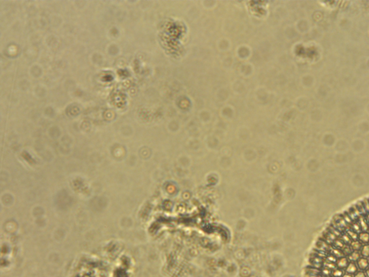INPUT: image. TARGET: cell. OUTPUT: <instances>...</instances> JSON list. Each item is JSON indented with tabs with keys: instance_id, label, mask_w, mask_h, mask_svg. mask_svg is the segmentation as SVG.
Listing matches in <instances>:
<instances>
[{
	"instance_id": "6da1fadb",
	"label": "cell",
	"mask_w": 369,
	"mask_h": 277,
	"mask_svg": "<svg viewBox=\"0 0 369 277\" xmlns=\"http://www.w3.org/2000/svg\"><path fill=\"white\" fill-rule=\"evenodd\" d=\"M350 263V261L348 259V258L346 256L342 257L340 258V259H337V262H336V266L337 267L339 268V269H345L347 267V266L349 265Z\"/></svg>"
},
{
	"instance_id": "7a4b0ae2",
	"label": "cell",
	"mask_w": 369,
	"mask_h": 277,
	"mask_svg": "<svg viewBox=\"0 0 369 277\" xmlns=\"http://www.w3.org/2000/svg\"><path fill=\"white\" fill-rule=\"evenodd\" d=\"M357 266H358V268H359L360 270H361V271L367 270L368 269V268L369 267V260L368 259H366V258L361 257L357 261Z\"/></svg>"
},
{
	"instance_id": "3957f363",
	"label": "cell",
	"mask_w": 369,
	"mask_h": 277,
	"mask_svg": "<svg viewBox=\"0 0 369 277\" xmlns=\"http://www.w3.org/2000/svg\"><path fill=\"white\" fill-rule=\"evenodd\" d=\"M345 271H346L347 274L351 275L355 274L356 273L358 272V268L357 264L353 263V262H350L349 265L345 268Z\"/></svg>"
},
{
	"instance_id": "277c9868",
	"label": "cell",
	"mask_w": 369,
	"mask_h": 277,
	"mask_svg": "<svg viewBox=\"0 0 369 277\" xmlns=\"http://www.w3.org/2000/svg\"><path fill=\"white\" fill-rule=\"evenodd\" d=\"M358 240L363 245L368 244L369 243V232H361L358 234Z\"/></svg>"
},
{
	"instance_id": "5b68a950",
	"label": "cell",
	"mask_w": 369,
	"mask_h": 277,
	"mask_svg": "<svg viewBox=\"0 0 369 277\" xmlns=\"http://www.w3.org/2000/svg\"><path fill=\"white\" fill-rule=\"evenodd\" d=\"M358 223H359V224H360L362 232H368L369 224L368 223V222L366 221V217H360L359 220H358Z\"/></svg>"
},
{
	"instance_id": "8992f818",
	"label": "cell",
	"mask_w": 369,
	"mask_h": 277,
	"mask_svg": "<svg viewBox=\"0 0 369 277\" xmlns=\"http://www.w3.org/2000/svg\"><path fill=\"white\" fill-rule=\"evenodd\" d=\"M361 257H362V255H361V253H360V251H353L351 253V255L347 256L349 261L351 262H353V263L357 262Z\"/></svg>"
},
{
	"instance_id": "52a82bcc",
	"label": "cell",
	"mask_w": 369,
	"mask_h": 277,
	"mask_svg": "<svg viewBox=\"0 0 369 277\" xmlns=\"http://www.w3.org/2000/svg\"><path fill=\"white\" fill-rule=\"evenodd\" d=\"M330 254H332V255H334L335 258H337V259H340V258L344 257V254H343L342 250L338 249V248H335V247H332L330 250Z\"/></svg>"
},
{
	"instance_id": "ba28073f",
	"label": "cell",
	"mask_w": 369,
	"mask_h": 277,
	"mask_svg": "<svg viewBox=\"0 0 369 277\" xmlns=\"http://www.w3.org/2000/svg\"><path fill=\"white\" fill-rule=\"evenodd\" d=\"M350 245H351V248L353 249V251H360H360H361V249L363 247V245L362 243L358 240L352 241L351 244Z\"/></svg>"
},
{
	"instance_id": "9c48e42d",
	"label": "cell",
	"mask_w": 369,
	"mask_h": 277,
	"mask_svg": "<svg viewBox=\"0 0 369 277\" xmlns=\"http://www.w3.org/2000/svg\"><path fill=\"white\" fill-rule=\"evenodd\" d=\"M362 257L369 259V243L368 244H365L363 245V247L360 251Z\"/></svg>"
},
{
	"instance_id": "30bf717a",
	"label": "cell",
	"mask_w": 369,
	"mask_h": 277,
	"mask_svg": "<svg viewBox=\"0 0 369 277\" xmlns=\"http://www.w3.org/2000/svg\"><path fill=\"white\" fill-rule=\"evenodd\" d=\"M339 239H340V240H342L343 243H344L345 245H351V243H352V241H353V240H351V238H350L348 235H347L346 233V232H345V233L342 234V235L340 236V238H339Z\"/></svg>"
},
{
	"instance_id": "8fae6325",
	"label": "cell",
	"mask_w": 369,
	"mask_h": 277,
	"mask_svg": "<svg viewBox=\"0 0 369 277\" xmlns=\"http://www.w3.org/2000/svg\"><path fill=\"white\" fill-rule=\"evenodd\" d=\"M332 245H333V247H335V248H338L340 250H342L345 245L344 244V243H343L339 238H337V240H335L334 242H333Z\"/></svg>"
},
{
	"instance_id": "7c38bea8",
	"label": "cell",
	"mask_w": 369,
	"mask_h": 277,
	"mask_svg": "<svg viewBox=\"0 0 369 277\" xmlns=\"http://www.w3.org/2000/svg\"><path fill=\"white\" fill-rule=\"evenodd\" d=\"M346 233L348 235L349 237L351 238V240L353 241L358 240V234L357 232H354L353 230H352L351 228L346 230Z\"/></svg>"
},
{
	"instance_id": "4fadbf2b",
	"label": "cell",
	"mask_w": 369,
	"mask_h": 277,
	"mask_svg": "<svg viewBox=\"0 0 369 277\" xmlns=\"http://www.w3.org/2000/svg\"><path fill=\"white\" fill-rule=\"evenodd\" d=\"M323 267L328 268V269L332 271L337 268L336 264H335V263H332V262H329L327 261H324V263H323Z\"/></svg>"
},
{
	"instance_id": "5bb4252c",
	"label": "cell",
	"mask_w": 369,
	"mask_h": 277,
	"mask_svg": "<svg viewBox=\"0 0 369 277\" xmlns=\"http://www.w3.org/2000/svg\"><path fill=\"white\" fill-rule=\"evenodd\" d=\"M351 229L352 230H353L354 232H357L358 234H359V233H360V232H362L361 228H360V226L359 223H358V222H353V223L351 224Z\"/></svg>"
},
{
	"instance_id": "9a60e30c",
	"label": "cell",
	"mask_w": 369,
	"mask_h": 277,
	"mask_svg": "<svg viewBox=\"0 0 369 277\" xmlns=\"http://www.w3.org/2000/svg\"><path fill=\"white\" fill-rule=\"evenodd\" d=\"M342 251H343V254H344V255H345V256L347 257V256H348V255H351V253H352V252H353V249L351 248V245H345V246H344V247H343V248L342 249Z\"/></svg>"
},
{
	"instance_id": "2e32d148",
	"label": "cell",
	"mask_w": 369,
	"mask_h": 277,
	"mask_svg": "<svg viewBox=\"0 0 369 277\" xmlns=\"http://www.w3.org/2000/svg\"><path fill=\"white\" fill-rule=\"evenodd\" d=\"M332 275L334 277H343V275H344V273H343V271L342 269L337 268L336 269L333 271Z\"/></svg>"
},
{
	"instance_id": "e0dca14e",
	"label": "cell",
	"mask_w": 369,
	"mask_h": 277,
	"mask_svg": "<svg viewBox=\"0 0 369 277\" xmlns=\"http://www.w3.org/2000/svg\"><path fill=\"white\" fill-rule=\"evenodd\" d=\"M342 217H343V219H345V221L347 222V224H348V225H349L350 227H351V224L353 223V222L352 221V219H351V217H349V215H347V212L343 213V215H342Z\"/></svg>"
},
{
	"instance_id": "ac0fdd59",
	"label": "cell",
	"mask_w": 369,
	"mask_h": 277,
	"mask_svg": "<svg viewBox=\"0 0 369 277\" xmlns=\"http://www.w3.org/2000/svg\"><path fill=\"white\" fill-rule=\"evenodd\" d=\"M321 274L322 275V276H331V275H332V271L328 269V268H327L323 267V269L322 270Z\"/></svg>"
},
{
	"instance_id": "d6986e66",
	"label": "cell",
	"mask_w": 369,
	"mask_h": 277,
	"mask_svg": "<svg viewBox=\"0 0 369 277\" xmlns=\"http://www.w3.org/2000/svg\"><path fill=\"white\" fill-rule=\"evenodd\" d=\"M337 258H335L334 255H332V254H330V253L329 254V255L327 254V257L325 259V261H329V262H332V263H335L337 262Z\"/></svg>"
},
{
	"instance_id": "ffe728a7",
	"label": "cell",
	"mask_w": 369,
	"mask_h": 277,
	"mask_svg": "<svg viewBox=\"0 0 369 277\" xmlns=\"http://www.w3.org/2000/svg\"><path fill=\"white\" fill-rule=\"evenodd\" d=\"M363 206L365 207V209H366L367 214L369 213V199H365V200L363 201Z\"/></svg>"
},
{
	"instance_id": "44dd1931",
	"label": "cell",
	"mask_w": 369,
	"mask_h": 277,
	"mask_svg": "<svg viewBox=\"0 0 369 277\" xmlns=\"http://www.w3.org/2000/svg\"><path fill=\"white\" fill-rule=\"evenodd\" d=\"M354 277H366V275L363 271H358L356 273Z\"/></svg>"
},
{
	"instance_id": "7402d4cb",
	"label": "cell",
	"mask_w": 369,
	"mask_h": 277,
	"mask_svg": "<svg viewBox=\"0 0 369 277\" xmlns=\"http://www.w3.org/2000/svg\"><path fill=\"white\" fill-rule=\"evenodd\" d=\"M343 277H353V276H352L351 274H345L343 275Z\"/></svg>"
},
{
	"instance_id": "603a6c76",
	"label": "cell",
	"mask_w": 369,
	"mask_h": 277,
	"mask_svg": "<svg viewBox=\"0 0 369 277\" xmlns=\"http://www.w3.org/2000/svg\"><path fill=\"white\" fill-rule=\"evenodd\" d=\"M366 221L368 222V223L369 224V213L367 214V215H366Z\"/></svg>"
},
{
	"instance_id": "cb8c5ba5",
	"label": "cell",
	"mask_w": 369,
	"mask_h": 277,
	"mask_svg": "<svg viewBox=\"0 0 369 277\" xmlns=\"http://www.w3.org/2000/svg\"><path fill=\"white\" fill-rule=\"evenodd\" d=\"M366 277H369V267L368 268V269L366 270Z\"/></svg>"
},
{
	"instance_id": "d4e9b609",
	"label": "cell",
	"mask_w": 369,
	"mask_h": 277,
	"mask_svg": "<svg viewBox=\"0 0 369 277\" xmlns=\"http://www.w3.org/2000/svg\"><path fill=\"white\" fill-rule=\"evenodd\" d=\"M322 277H332L331 276H322Z\"/></svg>"
},
{
	"instance_id": "484cf974",
	"label": "cell",
	"mask_w": 369,
	"mask_h": 277,
	"mask_svg": "<svg viewBox=\"0 0 369 277\" xmlns=\"http://www.w3.org/2000/svg\"><path fill=\"white\" fill-rule=\"evenodd\" d=\"M368 232H369V230H368Z\"/></svg>"
},
{
	"instance_id": "4316f807",
	"label": "cell",
	"mask_w": 369,
	"mask_h": 277,
	"mask_svg": "<svg viewBox=\"0 0 369 277\" xmlns=\"http://www.w3.org/2000/svg\"><path fill=\"white\" fill-rule=\"evenodd\" d=\"M368 260H369V259H368Z\"/></svg>"
}]
</instances>
